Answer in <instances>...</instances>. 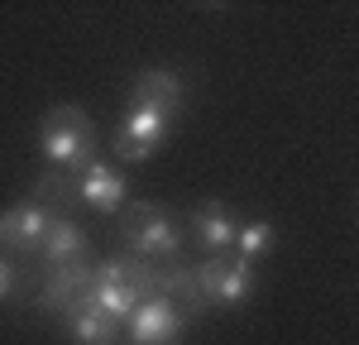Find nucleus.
<instances>
[{"instance_id":"nucleus-1","label":"nucleus","mask_w":359,"mask_h":345,"mask_svg":"<svg viewBox=\"0 0 359 345\" xmlns=\"http://www.w3.org/2000/svg\"><path fill=\"white\" fill-rule=\"evenodd\" d=\"M39 144H43L48 163H57L67 172H86L91 154H96V125L82 106H53L39 125Z\"/></svg>"},{"instance_id":"nucleus-2","label":"nucleus","mask_w":359,"mask_h":345,"mask_svg":"<svg viewBox=\"0 0 359 345\" xmlns=\"http://www.w3.org/2000/svg\"><path fill=\"white\" fill-rule=\"evenodd\" d=\"M154 283L149 273H144V264H135V259H111L96 278H91V288H86L82 307H91V312L111 316V321H130V316L139 312V302H144V288Z\"/></svg>"},{"instance_id":"nucleus-3","label":"nucleus","mask_w":359,"mask_h":345,"mask_svg":"<svg viewBox=\"0 0 359 345\" xmlns=\"http://www.w3.org/2000/svg\"><path fill=\"white\" fill-rule=\"evenodd\" d=\"M168 125H172V115L168 111H154V106H130V115L115 125L111 135V149L115 158H125V163H144V158H154L168 140Z\"/></svg>"},{"instance_id":"nucleus-4","label":"nucleus","mask_w":359,"mask_h":345,"mask_svg":"<svg viewBox=\"0 0 359 345\" xmlns=\"http://www.w3.org/2000/svg\"><path fill=\"white\" fill-rule=\"evenodd\" d=\"M196 288L206 302H221V307H240L249 292H254V269L240 255H211L196 269Z\"/></svg>"},{"instance_id":"nucleus-5","label":"nucleus","mask_w":359,"mask_h":345,"mask_svg":"<svg viewBox=\"0 0 359 345\" xmlns=\"http://www.w3.org/2000/svg\"><path fill=\"white\" fill-rule=\"evenodd\" d=\"M182 312L172 307L168 292H154L139 302V312L130 316V341L135 345H182Z\"/></svg>"},{"instance_id":"nucleus-6","label":"nucleus","mask_w":359,"mask_h":345,"mask_svg":"<svg viewBox=\"0 0 359 345\" xmlns=\"http://www.w3.org/2000/svg\"><path fill=\"white\" fill-rule=\"evenodd\" d=\"M43 235H48V211L43 206H34V201H20V206H10V211H0V245L5 250H39L43 245Z\"/></svg>"},{"instance_id":"nucleus-7","label":"nucleus","mask_w":359,"mask_h":345,"mask_svg":"<svg viewBox=\"0 0 359 345\" xmlns=\"http://www.w3.org/2000/svg\"><path fill=\"white\" fill-rule=\"evenodd\" d=\"M130 245H135L139 255H172L177 250V226L163 216V206H139L135 216H130Z\"/></svg>"},{"instance_id":"nucleus-8","label":"nucleus","mask_w":359,"mask_h":345,"mask_svg":"<svg viewBox=\"0 0 359 345\" xmlns=\"http://www.w3.org/2000/svg\"><path fill=\"white\" fill-rule=\"evenodd\" d=\"M192 230H196V240H201L206 250H216V255L235 250V235H240L230 206H221V201H201V206L192 211Z\"/></svg>"},{"instance_id":"nucleus-9","label":"nucleus","mask_w":359,"mask_h":345,"mask_svg":"<svg viewBox=\"0 0 359 345\" xmlns=\"http://www.w3.org/2000/svg\"><path fill=\"white\" fill-rule=\"evenodd\" d=\"M77 192H82L86 206H96V211H120V201H125V177L106 163H91L86 172H77Z\"/></svg>"},{"instance_id":"nucleus-10","label":"nucleus","mask_w":359,"mask_h":345,"mask_svg":"<svg viewBox=\"0 0 359 345\" xmlns=\"http://www.w3.org/2000/svg\"><path fill=\"white\" fill-rule=\"evenodd\" d=\"M135 101L172 115L177 106H182V82H177L172 72H163V67H144V72L135 77Z\"/></svg>"},{"instance_id":"nucleus-11","label":"nucleus","mask_w":359,"mask_h":345,"mask_svg":"<svg viewBox=\"0 0 359 345\" xmlns=\"http://www.w3.org/2000/svg\"><path fill=\"white\" fill-rule=\"evenodd\" d=\"M67 336H72V345H115L120 341V326L111 316L91 312V307H77L67 316Z\"/></svg>"},{"instance_id":"nucleus-12","label":"nucleus","mask_w":359,"mask_h":345,"mask_svg":"<svg viewBox=\"0 0 359 345\" xmlns=\"http://www.w3.org/2000/svg\"><path fill=\"white\" fill-rule=\"evenodd\" d=\"M82 245H86V240H82V230L72 226V221H48V235H43V245H39V250H43L48 264L62 269V264H77Z\"/></svg>"},{"instance_id":"nucleus-13","label":"nucleus","mask_w":359,"mask_h":345,"mask_svg":"<svg viewBox=\"0 0 359 345\" xmlns=\"http://www.w3.org/2000/svg\"><path fill=\"white\" fill-rule=\"evenodd\" d=\"M235 255L240 259H264L273 255V226L269 221H249V226H240V235H235Z\"/></svg>"},{"instance_id":"nucleus-14","label":"nucleus","mask_w":359,"mask_h":345,"mask_svg":"<svg viewBox=\"0 0 359 345\" xmlns=\"http://www.w3.org/2000/svg\"><path fill=\"white\" fill-rule=\"evenodd\" d=\"M10 283H15V278H10V264L0 259V297H10Z\"/></svg>"}]
</instances>
